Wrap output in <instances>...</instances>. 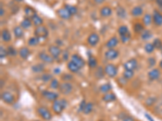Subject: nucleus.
<instances>
[{
  "label": "nucleus",
  "mask_w": 162,
  "mask_h": 121,
  "mask_svg": "<svg viewBox=\"0 0 162 121\" xmlns=\"http://www.w3.org/2000/svg\"><path fill=\"white\" fill-rule=\"evenodd\" d=\"M7 50V55H9V56H16L17 51L14 47H12V46H9Z\"/></svg>",
  "instance_id": "79ce46f5"
},
{
  "label": "nucleus",
  "mask_w": 162,
  "mask_h": 121,
  "mask_svg": "<svg viewBox=\"0 0 162 121\" xmlns=\"http://www.w3.org/2000/svg\"><path fill=\"white\" fill-rule=\"evenodd\" d=\"M123 77L126 79H131L134 77V71L132 70H125L124 72H123Z\"/></svg>",
  "instance_id": "58836bf2"
},
{
  "label": "nucleus",
  "mask_w": 162,
  "mask_h": 121,
  "mask_svg": "<svg viewBox=\"0 0 162 121\" xmlns=\"http://www.w3.org/2000/svg\"><path fill=\"white\" fill-rule=\"evenodd\" d=\"M155 112L157 113V115L162 116V102H161L155 107Z\"/></svg>",
  "instance_id": "de8ad7c7"
},
{
  "label": "nucleus",
  "mask_w": 162,
  "mask_h": 121,
  "mask_svg": "<svg viewBox=\"0 0 162 121\" xmlns=\"http://www.w3.org/2000/svg\"><path fill=\"white\" fill-rule=\"evenodd\" d=\"M36 121H39V120H36Z\"/></svg>",
  "instance_id": "69168bd1"
},
{
  "label": "nucleus",
  "mask_w": 162,
  "mask_h": 121,
  "mask_svg": "<svg viewBox=\"0 0 162 121\" xmlns=\"http://www.w3.org/2000/svg\"><path fill=\"white\" fill-rule=\"evenodd\" d=\"M1 99L3 100L5 103L9 105L13 104L16 101V98L13 94H11V92L8 91H3L1 94Z\"/></svg>",
  "instance_id": "20e7f679"
},
{
  "label": "nucleus",
  "mask_w": 162,
  "mask_h": 121,
  "mask_svg": "<svg viewBox=\"0 0 162 121\" xmlns=\"http://www.w3.org/2000/svg\"><path fill=\"white\" fill-rule=\"evenodd\" d=\"M161 50H162V47H161Z\"/></svg>",
  "instance_id": "0e129e2a"
},
{
  "label": "nucleus",
  "mask_w": 162,
  "mask_h": 121,
  "mask_svg": "<svg viewBox=\"0 0 162 121\" xmlns=\"http://www.w3.org/2000/svg\"><path fill=\"white\" fill-rule=\"evenodd\" d=\"M141 37H142L143 40H148L149 38L152 37V33L151 32L148 31V30H146L143 32V34L141 35Z\"/></svg>",
  "instance_id": "09e8293b"
},
{
  "label": "nucleus",
  "mask_w": 162,
  "mask_h": 121,
  "mask_svg": "<svg viewBox=\"0 0 162 121\" xmlns=\"http://www.w3.org/2000/svg\"><path fill=\"white\" fill-rule=\"evenodd\" d=\"M98 121H104V120H98Z\"/></svg>",
  "instance_id": "e2e57ef3"
},
{
  "label": "nucleus",
  "mask_w": 162,
  "mask_h": 121,
  "mask_svg": "<svg viewBox=\"0 0 162 121\" xmlns=\"http://www.w3.org/2000/svg\"><path fill=\"white\" fill-rule=\"evenodd\" d=\"M148 62L150 67H153L154 65H156V59L154 57H149L148 59Z\"/></svg>",
  "instance_id": "603ef678"
},
{
  "label": "nucleus",
  "mask_w": 162,
  "mask_h": 121,
  "mask_svg": "<svg viewBox=\"0 0 162 121\" xmlns=\"http://www.w3.org/2000/svg\"><path fill=\"white\" fill-rule=\"evenodd\" d=\"M156 3L160 7H162V0H156Z\"/></svg>",
  "instance_id": "4d7b16f0"
},
{
  "label": "nucleus",
  "mask_w": 162,
  "mask_h": 121,
  "mask_svg": "<svg viewBox=\"0 0 162 121\" xmlns=\"http://www.w3.org/2000/svg\"><path fill=\"white\" fill-rule=\"evenodd\" d=\"M62 79L63 82H70L71 81L73 80V76L70 73H64L62 76Z\"/></svg>",
  "instance_id": "37998d69"
},
{
  "label": "nucleus",
  "mask_w": 162,
  "mask_h": 121,
  "mask_svg": "<svg viewBox=\"0 0 162 121\" xmlns=\"http://www.w3.org/2000/svg\"><path fill=\"white\" fill-rule=\"evenodd\" d=\"M59 92L63 95H70L73 90V86L71 82H63L60 84L59 88Z\"/></svg>",
  "instance_id": "f03ea898"
},
{
  "label": "nucleus",
  "mask_w": 162,
  "mask_h": 121,
  "mask_svg": "<svg viewBox=\"0 0 162 121\" xmlns=\"http://www.w3.org/2000/svg\"><path fill=\"white\" fill-rule=\"evenodd\" d=\"M4 15V10H3V7H2V4H1V8H0V16L3 17Z\"/></svg>",
  "instance_id": "6e6d98bb"
},
{
  "label": "nucleus",
  "mask_w": 162,
  "mask_h": 121,
  "mask_svg": "<svg viewBox=\"0 0 162 121\" xmlns=\"http://www.w3.org/2000/svg\"><path fill=\"white\" fill-rule=\"evenodd\" d=\"M143 13V11L141 7H135L132 10V15L134 17L140 16V15H142Z\"/></svg>",
  "instance_id": "cd10ccee"
},
{
  "label": "nucleus",
  "mask_w": 162,
  "mask_h": 121,
  "mask_svg": "<svg viewBox=\"0 0 162 121\" xmlns=\"http://www.w3.org/2000/svg\"><path fill=\"white\" fill-rule=\"evenodd\" d=\"M57 13H58V15L63 20H69L71 19V17L72 16L71 14L68 11V10L65 7L59 9V11H57Z\"/></svg>",
  "instance_id": "ddd939ff"
},
{
  "label": "nucleus",
  "mask_w": 162,
  "mask_h": 121,
  "mask_svg": "<svg viewBox=\"0 0 162 121\" xmlns=\"http://www.w3.org/2000/svg\"><path fill=\"white\" fill-rule=\"evenodd\" d=\"M119 55L118 51L114 49V48H110L108 51L106 52L105 54V56L107 60H114L117 58V56Z\"/></svg>",
  "instance_id": "9b49d317"
},
{
  "label": "nucleus",
  "mask_w": 162,
  "mask_h": 121,
  "mask_svg": "<svg viewBox=\"0 0 162 121\" xmlns=\"http://www.w3.org/2000/svg\"><path fill=\"white\" fill-rule=\"evenodd\" d=\"M152 45H154L155 48H157V49H161L162 47V41L160 39H155L154 40Z\"/></svg>",
  "instance_id": "49530a36"
},
{
  "label": "nucleus",
  "mask_w": 162,
  "mask_h": 121,
  "mask_svg": "<svg viewBox=\"0 0 162 121\" xmlns=\"http://www.w3.org/2000/svg\"><path fill=\"white\" fill-rule=\"evenodd\" d=\"M111 85L109 84V83H106V84L101 85V87H100V90H101V93L103 94L109 93V91L111 90Z\"/></svg>",
  "instance_id": "7c9ffc66"
},
{
  "label": "nucleus",
  "mask_w": 162,
  "mask_h": 121,
  "mask_svg": "<svg viewBox=\"0 0 162 121\" xmlns=\"http://www.w3.org/2000/svg\"><path fill=\"white\" fill-rule=\"evenodd\" d=\"M48 30L47 28H45V26H38L36 27V29L34 30V35L35 37H38V38H46L48 37Z\"/></svg>",
  "instance_id": "423d86ee"
},
{
  "label": "nucleus",
  "mask_w": 162,
  "mask_h": 121,
  "mask_svg": "<svg viewBox=\"0 0 162 121\" xmlns=\"http://www.w3.org/2000/svg\"><path fill=\"white\" fill-rule=\"evenodd\" d=\"M117 16L121 18V19H124L126 17V13L125 9L123 8V7H118L117 9Z\"/></svg>",
  "instance_id": "e433bc0d"
},
{
  "label": "nucleus",
  "mask_w": 162,
  "mask_h": 121,
  "mask_svg": "<svg viewBox=\"0 0 162 121\" xmlns=\"http://www.w3.org/2000/svg\"><path fill=\"white\" fill-rule=\"evenodd\" d=\"M94 2L97 4H101V3H103L105 2V0H94Z\"/></svg>",
  "instance_id": "13d9d810"
},
{
  "label": "nucleus",
  "mask_w": 162,
  "mask_h": 121,
  "mask_svg": "<svg viewBox=\"0 0 162 121\" xmlns=\"http://www.w3.org/2000/svg\"><path fill=\"white\" fill-rule=\"evenodd\" d=\"M49 53H50V55L53 56L54 59H57L61 55V49L59 46L51 45L49 47Z\"/></svg>",
  "instance_id": "1a4fd4ad"
},
{
  "label": "nucleus",
  "mask_w": 162,
  "mask_h": 121,
  "mask_svg": "<svg viewBox=\"0 0 162 121\" xmlns=\"http://www.w3.org/2000/svg\"><path fill=\"white\" fill-rule=\"evenodd\" d=\"M21 121H22V120H21Z\"/></svg>",
  "instance_id": "338daca9"
},
{
  "label": "nucleus",
  "mask_w": 162,
  "mask_h": 121,
  "mask_svg": "<svg viewBox=\"0 0 162 121\" xmlns=\"http://www.w3.org/2000/svg\"><path fill=\"white\" fill-rule=\"evenodd\" d=\"M42 95L46 100L50 102L55 101L56 99H58V98H59V94L53 92V91H50V90H43V91H42Z\"/></svg>",
  "instance_id": "0eeeda50"
},
{
  "label": "nucleus",
  "mask_w": 162,
  "mask_h": 121,
  "mask_svg": "<svg viewBox=\"0 0 162 121\" xmlns=\"http://www.w3.org/2000/svg\"><path fill=\"white\" fill-rule=\"evenodd\" d=\"M71 61H72L75 64L78 65L79 67L83 68L85 65V62H84V60L80 56H79L77 54H73L72 56H71Z\"/></svg>",
  "instance_id": "f8f14e48"
},
{
  "label": "nucleus",
  "mask_w": 162,
  "mask_h": 121,
  "mask_svg": "<svg viewBox=\"0 0 162 121\" xmlns=\"http://www.w3.org/2000/svg\"><path fill=\"white\" fill-rule=\"evenodd\" d=\"M53 79V77L50 73H43L42 76V80L44 82H51V80Z\"/></svg>",
  "instance_id": "a19ab883"
},
{
  "label": "nucleus",
  "mask_w": 162,
  "mask_h": 121,
  "mask_svg": "<svg viewBox=\"0 0 162 121\" xmlns=\"http://www.w3.org/2000/svg\"><path fill=\"white\" fill-rule=\"evenodd\" d=\"M148 78L150 80H156V79H158L161 76V72L158 69H152L151 71L148 72Z\"/></svg>",
  "instance_id": "dca6fc26"
},
{
  "label": "nucleus",
  "mask_w": 162,
  "mask_h": 121,
  "mask_svg": "<svg viewBox=\"0 0 162 121\" xmlns=\"http://www.w3.org/2000/svg\"><path fill=\"white\" fill-rule=\"evenodd\" d=\"M38 57L41 61H42L43 62H45V63H48V64H52L54 61V58L51 55H49V54H45V52H41L39 54H38Z\"/></svg>",
  "instance_id": "9d476101"
},
{
  "label": "nucleus",
  "mask_w": 162,
  "mask_h": 121,
  "mask_svg": "<svg viewBox=\"0 0 162 121\" xmlns=\"http://www.w3.org/2000/svg\"><path fill=\"white\" fill-rule=\"evenodd\" d=\"M59 86H60V83L58 81V79L53 78L51 81V83H50V88L52 89V90H57L59 89Z\"/></svg>",
  "instance_id": "72a5a7b5"
},
{
  "label": "nucleus",
  "mask_w": 162,
  "mask_h": 121,
  "mask_svg": "<svg viewBox=\"0 0 162 121\" xmlns=\"http://www.w3.org/2000/svg\"><path fill=\"white\" fill-rule=\"evenodd\" d=\"M36 111L38 113V115H39L43 120H45L49 121L52 119V114H51V112L50 111V110L48 109L47 107H43V106L37 107Z\"/></svg>",
  "instance_id": "7ed1b4c3"
},
{
  "label": "nucleus",
  "mask_w": 162,
  "mask_h": 121,
  "mask_svg": "<svg viewBox=\"0 0 162 121\" xmlns=\"http://www.w3.org/2000/svg\"><path fill=\"white\" fill-rule=\"evenodd\" d=\"M32 70L34 73H42L43 71L45 70V66L43 64H36L32 66Z\"/></svg>",
  "instance_id": "bb28decb"
},
{
  "label": "nucleus",
  "mask_w": 162,
  "mask_h": 121,
  "mask_svg": "<svg viewBox=\"0 0 162 121\" xmlns=\"http://www.w3.org/2000/svg\"><path fill=\"white\" fill-rule=\"evenodd\" d=\"M67 68H68V70H69L71 72H72V73H77V72L80 70V68L76 64H75L72 61H70V62H68Z\"/></svg>",
  "instance_id": "b1692460"
},
{
  "label": "nucleus",
  "mask_w": 162,
  "mask_h": 121,
  "mask_svg": "<svg viewBox=\"0 0 162 121\" xmlns=\"http://www.w3.org/2000/svg\"><path fill=\"white\" fill-rule=\"evenodd\" d=\"M144 49H145V51L147 52V53H148V54H151V53L153 52L154 49H155V47H154V45H152V44L148 43V44H147V45L144 46Z\"/></svg>",
  "instance_id": "c03bdc74"
},
{
  "label": "nucleus",
  "mask_w": 162,
  "mask_h": 121,
  "mask_svg": "<svg viewBox=\"0 0 162 121\" xmlns=\"http://www.w3.org/2000/svg\"><path fill=\"white\" fill-rule=\"evenodd\" d=\"M14 1H16V2H21L23 0H14Z\"/></svg>",
  "instance_id": "680f3d73"
},
{
  "label": "nucleus",
  "mask_w": 162,
  "mask_h": 121,
  "mask_svg": "<svg viewBox=\"0 0 162 121\" xmlns=\"http://www.w3.org/2000/svg\"><path fill=\"white\" fill-rule=\"evenodd\" d=\"M117 44H118V39H117L116 37H113L107 41L106 45L107 48H109V49H110V48H115V47L117 45Z\"/></svg>",
  "instance_id": "f3484780"
},
{
  "label": "nucleus",
  "mask_w": 162,
  "mask_h": 121,
  "mask_svg": "<svg viewBox=\"0 0 162 121\" xmlns=\"http://www.w3.org/2000/svg\"><path fill=\"white\" fill-rule=\"evenodd\" d=\"M102 100L106 103H110V102L115 101L116 100V96L113 93H106L104 94L103 97H102Z\"/></svg>",
  "instance_id": "412c9836"
},
{
  "label": "nucleus",
  "mask_w": 162,
  "mask_h": 121,
  "mask_svg": "<svg viewBox=\"0 0 162 121\" xmlns=\"http://www.w3.org/2000/svg\"><path fill=\"white\" fill-rule=\"evenodd\" d=\"M100 14L102 17H109L112 14V9L108 7V6H105L100 11Z\"/></svg>",
  "instance_id": "aec40b11"
},
{
  "label": "nucleus",
  "mask_w": 162,
  "mask_h": 121,
  "mask_svg": "<svg viewBox=\"0 0 162 121\" xmlns=\"http://www.w3.org/2000/svg\"><path fill=\"white\" fill-rule=\"evenodd\" d=\"M25 12L26 15L28 17H29V18H31V19H32L34 15H36V11H35L33 7H28V6H27V7H25Z\"/></svg>",
  "instance_id": "a878e982"
},
{
  "label": "nucleus",
  "mask_w": 162,
  "mask_h": 121,
  "mask_svg": "<svg viewBox=\"0 0 162 121\" xmlns=\"http://www.w3.org/2000/svg\"><path fill=\"white\" fill-rule=\"evenodd\" d=\"M1 37H2V40L4 42H9L11 40V32L7 29H3L1 32Z\"/></svg>",
  "instance_id": "6ab92c4d"
},
{
  "label": "nucleus",
  "mask_w": 162,
  "mask_h": 121,
  "mask_svg": "<svg viewBox=\"0 0 162 121\" xmlns=\"http://www.w3.org/2000/svg\"><path fill=\"white\" fill-rule=\"evenodd\" d=\"M39 39L40 38L36 37H31L28 41V45H30V46H35V45H38V44H39Z\"/></svg>",
  "instance_id": "4c0bfd02"
},
{
  "label": "nucleus",
  "mask_w": 162,
  "mask_h": 121,
  "mask_svg": "<svg viewBox=\"0 0 162 121\" xmlns=\"http://www.w3.org/2000/svg\"><path fill=\"white\" fill-rule=\"evenodd\" d=\"M121 40H122V42L123 43H126L128 42L130 39H131V34L130 32H128L126 35H123V36H121Z\"/></svg>",
  "instance_id": "8fccbe9b"
},
{
  "label": "nucleus",
  "mask_w": 162,
  "mask_h": 121,
  "mask_svg": "<svg viewBox=\"0 0 162 121\" xmlns=\"http://www.w3.org/2000/svg\"><path fill=\"white\" fill-rule=\"evenodd\" d=\"M88 66L91 69H96L97 66V61L96 59L94 56H90L88 58Z\"/></svg>",
  "instance_id": "473e14b6"
},
{
  "label": "nucleus",
  "mask_w": 162,
  "mask_h": 121,
  "mask_svg": "<svg viewBox=\"0 0 162 121\" xmlns=\"http://www.w3.org/2000/svg\"><path fill=\"white\" fill-rule=\"evenodd\" d=\"M7 55V50H6L4 47L1 46L0 47V57H1V59L4 58Z\"/></svg>",
  "instance_id": "3c124183"
},
{
  "label": "nucleus",
  "mask_w": 162,
  "mask_h": 121,
  "mask_svg": "<svg viewBox=\"0 0 162 121\" xmlns=\"http://www.w3.org/2000/svg\"><path fill=\"white\" fill-rule=\"evenodd\" d=\"M105 73L109 78H115L117 74V68L114 64H107L105 67Z\"/></svg>",
  "instance_id": "39448f33"
},
{
  "label": "nucleus",
  "mask_w": 162,
  "mask_h": 121,
  "mask_svg": "<svg viewBox=\"0 0 162 121\" xmlns=\"http://www.w3.org/2000/svg\"><path fill=\"white\" fill-rule=\"evenodd\" d=\"M117 32L120 35V37L121 36H123V35H126V34H127L129 32L128 28L125 25L120 26V27L118 28V29H117Z\"/></svg>",
  "instance_id": "c9c22d12"
},
{
  "label": "nucleus",
  "mask_w": 162,
  "mask_h": 121,
  "mask_svg": "<svg viewBox=\"0 0 162 121\" xmlns=\"http://www.w3.org/2000/svg\"><path fill=\"white\" fill-rule=\"evenodd\" d=\"M32 23L33 22L30 18H25L22 20V22L20 23V27L24 29H28V28H30Z\"/></svg>",
  "instance_id": "393cba45"
},
{
  "label": "nucleus",
  "mask_w": 162,
  "mask_h": 121,
  "mask_svg": "<svg viewBox=\"0 0 162 121\" xmlns=\"http://www.w3.org/2000/svg\"><path fill=\"white\" fill-rule=\"evenodd\" d=\"M86 102L83 100V101L81 102L80 104V107H79V111H82L83 112V111L84 109V107H85V105H86Z\"/></svg>",
  "instance_id": "864d4df0"
},
{
  "label": "nucleus",
  "mask_w": 162,
  "mask_h": 121,
  "mask_svg": "<svg viewBox=\"0 0 162 121\" xmlns=\"http://www.w3.org/2000/svg\"><path fill=\"white\" fill-rule=\"evenodd\" d=\"M31 20H32L33 23L35 26H36V27H38V26H42V24L43 23V20H42L41 17L38 16L37 15H34V16L31 19Z\"/></svg>",
  "instance_id": "c85d7f7f"
},
{
  "label": "nucleus",
  "mask_w": 162,
  "mask_h": 121,
  "mask_svg": "<svg viewBox=\"0 0 162 121\" xmlns=\"http://www.w3.org/2000/svg\"><path fill=\"white\" fill-rule=\"evenodd\" d=\"M19 55L20 56L21 58L23 59H27L29 55H30V51L28 49V48H26V47H23L19 50Z\"/></svg>",
  "instance_id": "4be33fe9"
},
{
  "label": "nucleus",
  "mask_w": 162,
  "mask_h": 121,
  "mask_svg": "<svg viewBox=\"0 0 162 121\" xmlns=\"http://www.w3.org/2000/svg\"><path fill=\"white\" fill-rule=\"evenodd\" d=\"M13 32H14L16 38H18V39H20L24 36V31H23V28L20 26L15 27L14 29H13Z\"/></svg>",
  "instance_id": "5701e85b"
},
{
  "label": "nucleus",
  "mask_w": 162,
  "mask_h": 121,
  "mask_svg": "<svg viewBox=\"0 0 162 121\" xmlns=\"http://www.w3.org/2000/svg\"><path fill=\"white\" fill-rule=\"evenodd\" d=\"M1 85H0V87H1V89L3 87V86H4V80L3 79H1Z\"/></svg>",
  "instance_id": "bf43d9fd"
},
{
  "label": "nucleus",
  "mask_w": 162,
  "mask_h": 121,
  "mask_svg": "<svg viewBox=\"0 0 162 121\" xmlns=\"http://www.w3.org/2000/svg\"><path fill=\"white\" fill-rule=\"evenodd\" d=\"M138 66V62L135 59H131L124 63L123 67L126 70H132L134 71L135 69H137Z\"/></svg>",
  "instance_id": "6e6552de"
},
{
  "label": "nucleus",
  "mask_w": 162,
  "mask_h": 121,
  "mask_svg": "<svg viewBox=\"0 0 162 121\" xmlns=\"http://www.w3.org/2000/svg\"><path fill=\"white\" fill-rule=\"evenodd\" d=\"M67 106V102L65 99H56L55 101L53 102L52 104V110L55 114L59 115L62 112V111L64 110L65 108Z\"/></svg>",
  "instance_id": "f257e3e1"
},
{
  "label": "nucleus",
  "mask_w": 162,
  "mask_h": 121,
  "mask_svg": "<svg viewBox=\"0 0 162 121\" xmlns=\"http://www.w3.org/2000/svg\"><path fill=\"white\" fill-rule=\"evenodd\" d=\"M93 107H94V105L92 103L89 102V103H87L86 105H85V107H84V109L83 111V112L85 115H88V114H89V113L92 112V111L93 110Z\"/></svg>",
  "instance_id": "c756f323"
},
{
  "label": "nucleus",
  "mask_w": 162,
  "mask_h": 121,
  "mask_svg": "<svg viewBox=\"0 0 162 121\" xmlns=\"http://www.w3.org/2000/svg\"><path fill=\"white\" fill-rule=\"evenodd\" d=\"M65 8H67L68 10V11L70 12L71 15H76L77 13V8H76V7H74V6H71V5H65Z\"/></svg>",
  "instance_id": "ea45409f"
},
{
  "label": "nucleus",
  "mask_w": 162,
  "mask_h": 121,
  "mask_svg": "<svg viewBox=\"0 0 162 121\" xmlns=\"http://www.w3.org/2000/svg\"><path fill=\"white\" fill-rule=\"evenodd\" d=\"M134 30L137 33H140V32H141L143 30V26L141 23H137L134 25Z\"/></svg>",
  "instance_id": "a18cd8bd"
},
{
  "label": "nucleus",
  "mask_w": 162,
  "mask_h": 121,
  "mask_svg": "<svg viewBox=\"0 0 162 121\" xmlns=\"http://www.w3.org/2000/svg\"><path fill=\"white\" fill-rule=\"evenodd\" d=\"M156 102H157V98L151 96V97H148V99H146L145 105L147 107H152V106H153L155 104Z\"/></svg>",
  "instance_id": "f704fd0d"
},
{
  "label": "nucleus",
  "mask_w": 162,
  "mask_h": 121,
  "mask_svg": "<svg viewBox=\"0 0 162 121\" xmlns=\"http://www.w3.org/2000/svg\"><path fill=\"white\" fill-rule=\"evenodd\" d=\"M105 70L101 66H98V67L96 68V70L94 72V76H95L96 78L101 79L103 78L104 76H105Z\"/></svg>",
  "instance_id": "a211bd4d"
},
{
  "label": "nucleus",
  "mask_w": 162,
  "mask_h": 121,
  "mask_svg": "<svg viewBox=\"0 0 162 121\" xmlns=\"http://www.w3.org/2000/svg\"><path fill=\"white\" fill-rule=\"evenodd\" d=\"M123 121H135V120L132 116H126V117L123 118Z\"/></svg>",
  "instance_id": "5fc2aeb1"
},
{
  "label": "nucleus",
  "mask_w": 162,
  "mask_h": 121,
  "mask_svg": "<svg viewBox=\"0 0 162 121\" xmlns=\"http://www.w3.org/2000/svg\"><path fill=\"white\" fill-rule=\"evenodd\" d=\"M159 65H160V68H161V70H162V60H161V62H160Z\"/></svg>",
  "instance_id": "052dcab7"
},
{
  "label": "nucleus",
  "mask_w": 162,
  "mask_h": 121,
  "mask_svg": "<svg viewBox=\"0 0 162 121\" xmlns=\"http://www.w3.org/2000/svg\"><path fill=\"white\" fill-rule=\"evenodd\" d=\"M99 40H100V37H99L97 34L92 33L90 34L89 37H88V43L91 46H95L99 42Z\"/></svg>",
  "instance_id": "4468645a"
},
{
  "label": "nucleus",
  "mask_w": 162,
  "mask_h": 121,
  "mask_svg": "<svg viewBox=\"0 0 162 121\" xmlns=\"http://www.w3.org/2000/svg\"><path fill=\"white\" fill-rule=\"evenodd\" d=\"M152 22V17L151 15L146 14L144 15V16L143 18V23L145 26H149Z\"/></svg>",
  "instance_id": "2f4dec72"
},
{
  "label": "nucleus",
  "mask_w": 162,
  "mask_h": 121,
  "mask_svg": "<svg viewBox=\"0 0 162 121\" xmlns=\"http://www.w3.org/2000/svg\"><path fill=\"white\" fill-rule=\"evenodd\" d=\"M152 20L153 23L157 26L162 25V14L160 13L159 11H155L153 15H152Z\"/></svg>",
  "instance_id": "2eb2a0df"
}]
</instances>
